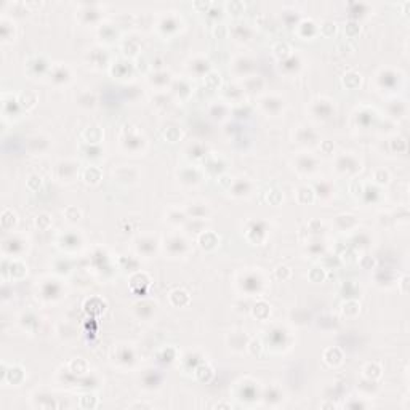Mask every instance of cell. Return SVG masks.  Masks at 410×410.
Segmentation results:
<instances>
[{
  "label": "cell",
  "mask_w": 410,
  "mask_h": 410,
  "mask_svg": "<svg viewBox=\"0 0 410 410\" xmlns=\"http://www.w3.org/2000/svg\"><path fill=\"white\" fill-rule=\"evenodd\" d=\"M40 297L47 301L58 300L61 297V285L58 281H53V279H48L42 285H40Z\"/></svg>",
  "instance_id": "52a82bcc"
},
{
  "label": "cell",
  "mask_w": 410,
  "mask_h": 410,
  "mask_svg": "<svg viewBox=\"0 0 410 410\" xmlns=\"http://www.w3.org/2000/svg\"><path fill=\"white\" fill-rule=\"evenodd\" d=\"M263 277H261L260 274L257 273H249V274H245L242 277V281H241V289L245 292V293H260L261 289H263Z\"/></svg>",
  "instance_id": "8992f818"
},
{
  "label": "cell",
  "mask_w": 410,
  "mask_h": 410,
  "mask_svg": "<svg viewBox=\"0 0 410 410\" xmlns=\"http://www.w3.org/2000/svg\"><path fill=\"white\" fill-rule=\"evenodd\" d=\"M79 173V163L74 160H61L56 163V176L61 181H72Z\"/></svg>",
  "instance_id": "277c9868"
},
{
  "label": "cell",
  "mask_w": 410,
  "mask_h": 410,
  "mask_svg": "<svg viewBox=\"0 0 410 410\" xmlns=\"http://www.w3.org/2000/svg\"><path fill=\"white\" fill-rule=\"evenodd\" d=\"M263 85H265V82L258 76H249L242 82V88L245 87L247 92H258L260 88H263Z\"/></svg>",
  "instance_id": "ffe728a7"
},
{
  "label": "cell",
  "mask_w": 410,
  "mask_h": 410,
  "mask_svg": "<svg viewBox=\"0 0 410 410\" xmlns=\"http://www.w3.org/2000/svg\"><path fill=\"white\" fill-rule=\"evenodd\" d=\"M135 247H136V252L139 253V255L151 257L152 253H155V250H157V239H155V237H151V236L139 237L135 244Z\"/></svg>",
  "instance_id": "ba28073f"
},
{
  "label": "cell",
  "mask_w": 410,
  "mask_h": 410,
  "mask_svg": "<svg viewBox=\"0 0 410 410\" xmlns=\"http://www.w3.org/2000/svg\"><path fill=\"white\" fill-rule=\"evenodd\" d=\"M122 144L127 151H132V152H136L139 149H143L144 146V138H141L138 133H127L124 138H122Z\"/></svg>",
  "instance_id": "5bb4252c"
},
{
  "label": "cell",
  "mask_w": 410,
  "mask_h": 410,
  "mask_svg": "<svg viewBox=\"0 0 410 410\" xmlns=\"http://www.w3.org/2000/svg\"><path fill=\"white\" fill-rule=\"evenodd\" d=\"M50 77L55 84H68L71 80V71L68 66H63V64H58V66H53L50 71Z\"/></svg>",
  "instance_id": "9a60e30c"
},
{
  "label": "cell",
  "mask_w": 410,
  "mask_h": 410,
  "mask_svg": "<svg viewBox=\"0 0 410 410\" xmlns=\"http://www.w3.org/2000/svg\"><path fill=\"white\" fill-rule=\"evenodd\" d=\"M143 383H144V388L147 389H154V388H159L160 384V376L155 370H147V373L144 375L143 378Z\"/></svg>",
  "instance_id": "d4e9b609"
},
{
  "label": "cell",
  "mask_w": 410,
  "mask_h": 410,
  "mask_svg": "<svg viewBox=\"0 0 410 410\" xmlns=\"http://www.w3.org/2000/svg\"><path fill=\"white\" fill-rule=\"evenodd\" d=\"M357 124L360 127H370V124L373 122V112L372 111H362V112H359L357 114Z\"/></svg>",
  "instance_id": "83f0119b"
},
{
  "label": "cell",
  "mask_w": 410,
  "mask_h": 410,
  "mask_svg": "<svg viewBox=\"0 0 410 410\" xmlns=\"http://www.w3.org/2000/svg\"><path fill=\"white\" fill-rule=\"evenodd\" d=\"M159 26H160V29H162L163 32H171V31H176V29H178L179 23H178V18H176V16L168 15L167 18H163V20L160 21Z\"/></svg>",
  "instance_id": "484cf974"
},
{
  "label": "cell",
  "mask_w": 410,
  "mask_h": 410,
  "mask_svg": "<svg viewBox=\"0 0 410 410\" xmlns=\"http://www.w3.org/2000/svg\"><path fill=\"white\" fill-rule=\"evenodd\" d=\"M79 104L80 106H84V108H93L95 103H96V98L93 93H90V92H84L80 96H79Z\"/></svg>",
  "instance_id": "f1b7e54d"
},
{
  "label": "cell",
  "mask_w": 410,
  "mask_h": 410,
  "mask_svg": "<svg viewBox=\"0 0 410 410\" xmlns=\"http://www.w3.org/2000/svg\"><path fill=\"white\" fill-rule=\"evenodd\" d=\"M155 308H157V305H155L154 301L144 300L135 305V313L139 319H149L155 313Z\"/></svg>",
  "instance_id": "2e32d148"
},
{
  "label": "cell",
  "mask_w": 410,
  "mask_h": 410,
  "mask_svg": "<svg viewBox=\"0 0 410 410\" xmlns=\"http://www.w3.org/2000/svg\"><path fill=\"white\" fill-rule=\"evenodd\" d=\"M399 74L391 69H381L376 76V80H378L381 88H394L396 85H399Z\"/></svg>",
  "instance_id": "30bf717a"
},
{
  "label": "cell",
  "mask_w": 410,
  "mask_h": 410,
  "mask_svg": "<svg viewBox=\"0 0 410 410\" xmlns=\"http://www.w3.org/2000/svg\"><path fill=\"white\" fill-rule=\"evenodd\" d=\"M233 36L237 39V40H241V42H244V40H249L250 36H252V29L247 26V24H234V28H233Z\"/></svg>",
  "instance_id": "cb8c5ba5"
},
{
  "label": "cell",
  "mask_w": 410,
  "mask_h": 410,
  "mask_svg": "<svg viewBox=\"0 0 410 410\" xmlns=\"http://www.w3.org/2000/svg\"><path fill=\"white\" fill-rule=\"evenodd\" d=\"M389 114H391V117H394V119L405 117V114H407V103L404 100L392 101L389 104Z\"/></svg>",
  "instance_id": "d6986e66"
},
{
  "label": "cell",
  "mask_w": 410,
  "mask_h": 410,
  "mask_svg": "<svg viewBox=\"0 0 410 410\" xmlns=\"http://www.w3.org/2000/svg\"><path fill=\"white\" fill-rule=\"evenodd\" d=\"M378 187L376 186H372V184H367L365 186V189H364V197L367 199V202H370V200H375V197L378 195Z\"/></svg>",
  "instance_id": "d6a6232c"
},
{
  "label": "cell",
  "mask_w": 410,
  "mask_h": 410,
  "mask_svg": "<svg viewBox=\"0 0 410 410\" xmlns=\"http://www.w3.org/2000/svg\"><path fill=\"white\" fill-rule=\"evenodd\" d=\"M200 173L199 170L195 168H183L181 173H179V179H181V183L187 184V186H195L199 184L202 179H200Z\"/></svg>",
  "instance_id": "ac0fdd59"
},
{
  "label": "cell",
  "mask_w": 410,
  "mask_h": 410,
  "mask_svg": "<svg viewBox=\"0 0 410 410\" xmlns=\"http://www.w3.org/2000/svg\"><path fill=\"white\" fill-rule=\"evenodd\" d=\"M282 68H284L285 71H287V69L297 71V69L300 68V58H298V56H295V55L289 56V58H287V60L282 63Z\"/></svg>",
  "instance_id": "4dcf8cb0"
},
{
  "label": "cell",
  "mask_w": 410,
  "mask_h": 410,
  "mask_svg": "<svg viewBox=\"0 0 410 410\" xmlns=\"http://www.w3.org/2000/svg\"><path fill=\"white\" fill-rule=\"evenodd\" d=\"M116 360H117V364L125 365V367L133 365V362H135V354H133L132 348H128V346H119V348H117V354H116Z\"/></svg>",
  "instance_id": "e0dca14e"
},
{
  "label": "cell",
  "mask_w": 410,
  "mask_h": 410,
  "mask_svg": "<svg viewBox=\"0 0 410 410\" xmlns=\"http://www.w3.org/2000/svg\"><path fill=\"white\" fill-rule=\"evenodd\" d=\"M209 69H210V63L205 58H195L191 63V72H194L195 76H203V74L209 72Z\"/></svg>",
  "instance_id": "7402d4cb"
},
{
  "label": "cell",
  "mask_w": 410,
  "mask_h": 410,
  "mask_svg": "<svg viewBox=\"0 0 410 410\" xmlns=\"http://www.w3.org/2000/svg\"><path fill=\"white\" fill-rule=\"evenodd\" d=\"M295 138H297V143L300 144H316L317 143V133L314 132L311 127H298L297 130V135H295Z\"/></svg>",
  "instance_id": "4fadbf2b"
},
{
  "label": "cell",
  "mask_w": 410,
  "mask_h": 410,
  "mask_svg": "<svg viewBox=\"0 0 410 410\" xmlns=\"http://www.w3.org/2000/svg\"><path fill=\"white\" fill-rule=\"evenodd\" d=\"M171 82V77H170V74L168 72H165V71H159V72H155V76H152V79H151V84L152 85H157V87H165V85H168Z\"/></svg>",
  "instance_id": "4316f807"
},
{
  "label": "cell",
  "mask_w": 410,
  "mask_h": 410,
  "mask_svg": "<svg viewBox=\"0 0 410 410\" xmlns=\"http://www.w3.org/2000/svg\"><path fill=\"white\" fill-rule=\"evenodd\" d=\"M66 242V245H72V247H77L79 245V237L74 234H66L63 237V244Z\"/></svg>",
  "instance_id": "836d02e7"
},
{
  "label": "cell",
  "mask_w": 410,
  "mask_h": 410,
  "mask_svg": "<svg viewBox=\"0 0 410 410\" xmlns=\"http://www.w3.org/2000/svg\"><path fill=\"white\" fill-rule=\"evenodd\" d=\"M317 195H319V199H330L332 195H333V184L332 183H327V181H321V183H317L316 184V191H314Z\"/></svg>",
  "instance_id": "603a6c76"
},
{
  "label": "cell",
  "mask_w": 410,
  "mask_h": 410,
  "mask_svg": "<svg viewBox=\"0 0 410 410\" xmlns=\"http://www.w3.org/2000/svg\"><path fill=\"white\" fill-rule=\"evenodd\" d=\"M311 112H313L314 119H317V120H329L333 116V114H335V108H333L332 101L321 98V100L313 101V106H311Z\"/></svg>",
  "instance_id": "3957f363"
},
{
  "label": "cell",
  "mask_w": 410,
  "mask_h": 410,
  "mask_svg": "<svg viewBox=\"0 0 410 410\" xmlns=\"http://www.w3.org/2000/svg\"><path fill=\"white\" fill-rule=\"evenodd\" d=\"M189 151L194 157H205V155H207V146H203L200 143H194L189 146Z\"/></svg>",
  "instance_id": "f546056e"
},
{
  "label": "cell",
  "mask_w": 410,
  "mask_h": 410,
  "mask_svg": "<svg viewBox=\"0 0 410 410\" xmlns=\"http://www.w3.org/2000/svg\"><path fill=\"white\" fill-rule=\"evenodd\" d=\"M252 183L249 181V179H245V178H241V179H237V181L233 183V186L229 187V192H231L234 197H247V195L252 194Z\"/></svg>",
  "instance_id": "7c38bea8"
},
{
  "label": "cell",
  "mask_w": 410,
  "mask_h": 410,
  "mask_svg": "<svg viewBox=\"0 0 410 410\" xmlns=\"http://www.w3.org/2000/svg\"><path fill=\"white\" fill-rule=\"evenodd\" d=\"M335 170H337L340 175L352 176L362 170V163H360V160L354 157V155L341 154L337 157V162H335Z\"/></svg>",
  "instance_id": "6da1fadb"
},
{
  "label": "cell",
  "mask_w": 410,
  "mask_h": 410,
  "mask_svg": "<svg viewBox=\"0 0 410 410\" xmlns=\"http://www.w3.org/2000/svg\"><path fill=\"white\" fill-rule=\"evenodd\" d=\"M228 112H229V108H228L225 103H215V104L210 106V112L209 114L212 116V119L223 120L228 116Z\"/></svg>",
  "instance_id": "44dd1931"
},
{
  "label": "cell",
  "mask_w": 410,
  "mask_h": 410,
  "mask_svg": "<svg viewBox=\"0 0 410 410\" xmlns=\"http://www.w3.org/2000/svg\"><path fill=\"white\" fill-rule=\"evenodd\" d=\"M265 223L263 221H257V223H253L250 228H249V231H247V236L252 237V236H257V234H263L265 236Z\"/></svg>",
  "instance_id": "1f68e13d"
},
{
  "label": "cell",
  "mask_w": 410,
  "mask_h": 410,
  "mask_svg": "<svg viewBox=\"0 0 410 410\" xmlns=\"http://www.w3.org/2000/svg\"><path fill=\"white\" fill-rule=\"evenodd\" d=\"M319 168V160L311 154H300L295 159V170L301 175H313Z\"/></svg>",
  "instance_id": "7a4b0ae2"
},
{
  "label": "cell",
  "mask_w": 410,
  "mask_h": 410,
  "mask_svg": "<svg viewBox=\"0 0 410 410\" xmlns=\"http://www.w3.org/2000/svg\"><path fill=\"white\" fill-rule=\"evenodd\" d=\"M167 244V250L170 252V255L178 257V255H184L187 252V241L181 236H171L168 237Z\"/></svg>",
  "instance_id": "9c48e42d"
},
{
  "label": "cell",
  "mask_w": 410,
  "mask_h": 410,
  "mask_svg": "<svg viewBox=\"0 0 410 410\" xmlns=\"http://www.w3.org/2000/svg\"><path fill=\"white\" fill-rule=\"evenodd\" d=\"M253 64H255V61L250 60L249 56H239V58H236L233 63V71L237 74V76L249 77V74L253 71V68H255Z\"/></svg>",
  "instance_id": "8fae6325"
},
{
  "label": "cell",
  "mask_w": 410,
  "mask_h": 410,
  "mask_svg": "<svg viewBox=\"0 0 410 410\" xmlns=\"http://www.w3.org/2000/svg\"><path fill=\"white\" fill-rule=\"evenodd\" d=\"M284 104L285 103L282 98L276 95H265L263 98H260V108L266 114H271V116H277L284 109Z\"/></svg>",
  "instance_id": "5b68a950"
}]
</instances>
